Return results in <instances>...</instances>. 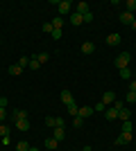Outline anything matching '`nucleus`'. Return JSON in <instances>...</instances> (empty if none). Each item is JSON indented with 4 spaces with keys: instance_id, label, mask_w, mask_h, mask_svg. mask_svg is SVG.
<instances>
[{
    "instance_id": "obj_1",
    "label": "nucleus",
    "mask_w": 136,
    "mask_h": 151,
    "mask_svg": "<svg viewBox=\"0 0 136 151\" xmlns=\"http://www.w3.org/2000/svg\"><path fill=\"white\" fill-rule=\"evenodd\" d=\"M129 52H123V54H118V59H116V68L118 70H123V68H127L129 65Z\"/></svg>"
},
{
    "instance_id": "obj_2",
    "label": "nucleus",
    "mask_w": 136,
    "mask_h": 151,
    "mask_svg": "<svg viewBox=\"0 0 136 151\" xmlns=\"http://www.w3.org/2000/svg\"><path fill=\"white\" fill-rule=\"evenodd\" d=\"M59 16H61V18H64L66 14H71V9H73V2L71 0H59Z\"/></svg>"
},
{
    "instance_id": "obj_3",
    "label": "nucleus",
    "mask_w": 136,
    "mask_h": 151,
    "mask_svg": "<svg viewBox=\"0 0 136 151\" xmlns=\"http://www.w3.org/2000/svg\"><path fill=\"white\" fill-rule=\"evenodd\" d=\"M45 126H50V129L64 126V117H55V115H48V117H45Z\"/></svg>"
},
{
    "instance_id": "obj_4",
    "label": "nucleus",
    "mask_w": 136,
    "mask_h": 151,
    "mask_svg": "<svg viewBox=\"0 0 136 151\" xmlns=\"http://www.w3.org/2000/svg\"><path fill=\"white\" fill-rule=\"evenodd\" d=\"M129 142H132V133H120V135H118V138H116V145H129Z\"/></svg>"
},
{
    "instance_id": "obj_5",
    "label": "nucleus",
    "mask_w": 136,
    "mask_h": 151,
    "mask_svg": "<svg viewBox=\"0 0 136 151\" xmlns=\"http://www.w3.org/2000/svg\"><path fill=\"white\" fill-rule=\"evenodd\" d=\"M104 104V106H107V104H113V101H116V93H111V90H107V93L102 95V99H100Z\"/></svg>"
},
{
    "instance_id": "obj_6",
    "label": "nucleus",
    "mask_w": 136,
    "mask_h": 151,
    "mask_svg": "<svg viewBox=\"0 0 136 151\" xmlns=\"http://www.w3.org/2000/svg\"><path fill=\"white\" fill-rule=\"evenodd\" d=\"M73 7H75V14H79V16H84V14H89V12H91L86 2H77V5H73Z\"/></svg>"
},
{
    "instance_id": "obj_7",
    "label": "nucleus",
    "mask_w": 136,
    "mask_h": 151,
    "mask_svg": "<svg viewBox=\"0 0 136 151\" xmlns=\"http://www.w3.org/2000/svg\"><path fill=\"white\" fill-rule=\"evenodd\" d=\"M52 138L61 142V140L66 138V131H64V126H57V129H52Z\"/></svg>"
},
{
    "instance_id": "obj_8",
    "label": "nucleus",
    "mask_w": 136,
    "mask_h": 151,
    "mask_svg": "<svg viewBox=\"0 0 136 151\" xmlns=\"http://www.w3.org/2000/svg\"><path fill=\"white\" fill-rule=\"evenodd\" d=\"M120 23H123V25H132V23H134V14L123 12V14H120Z\"/></svg>"
},
{
    "instance_id": "obj_9",
    "label": "nucleus",
    "mask_w": 136,
    "mask_h": 151,
    "mask_svg": "<svg viewBox=\"0 0 136 151\" xmlns=\"http://www.w3.org/2000/svg\"><path fill=\"white\" fill-rule=\"evenodd\" d=\"M95 113V111H93V106H79V117H82V120H84V117H89V115H93Z\"/></svg>"
},
{
    "instance_id": "obj_10",
    "label": "nucleus",
    "mask_w": 136,
    "mask_h": 151,
    "mask_svg": "<svg viewBox=\"0 0 136 151\" xmlns=\"http://www.w3.org/2000/svg\"><path fill=\"white\" fill-rule=\"evenodd\" d=\"M120 34H118V32H113V34H109V36H107V45H118L120 43Z\"/></svg>"
},
{
    "instance_id": "obj_11",
    "label": "nucleus",
    "mask_w": 136,
    "mask_h": 151,
    "mask_svg": "<svg viewBox=\"0 0 136 151\" xmlns=\"http://www.w3.org/2000/svg\"><path fill=\"white\" fill-rule=\"evenodd\" d=\"M14 126H16L18 131H30V120H16Z\"/></svg>"
},
{
    "instance_id": "obj_12",
    "label": "nucleus",
    "mask_w": 136,
    "mask_h": 151,
    "mask_svg": "<svg viewBox=\"0 0 136 151\" xmlns=\"http://www.w3.org/2000/svg\"><path fill=\"white\" fill-rule=\"evenodd\" d=\"M57 147H59V140H55L52 135H50V138H45V149H48V151H55Z\"/></svg>"
},
{
    "instance_id": "obj_13",
    "label": "nucleus",
    "mask_w": 136,
    "mask_h": 151,
    "mask_svg": "<svg viewBox=\"0 0 136 151\" xmlns=\"http://www.w3.org/2000/svg\"><path fill=\"white\" fill-rule=\"evenodd\" d=\"M129 117H132V113H129V108H120L118 111V120H123V122H129Z\"/></svg>"
},
{
    "instance_id": "obj_14",
    "label": "nucleus",
    "mask_w": 136,
    "mask_h": 151,
    "mask_svg": "<svg viewBox=\"0 0 136 151\" xmlns=\"http://www.w3.org/2000/svg\"><path fill=\"white\" fill-rule=\"evenodd\" d=\"M61 101H64L66 106H71L73 101H75V97H73V95L68 93V90H61Z\"/></svg>"
},
{
    "instance_id": "obj_15",
    "label": "nucleus",
    "mask_w": 136,
    "mask_h": 151,
    "mask_svg": "<svg viewBox=\"0 0 136 151\" xmlns=\"http://www.w3.org/2000/svg\"><path fill=\"white\" fill-rule=\"evenodd\" d=\"M79 50H82V54H93V52H95V45L86 41V43H82V47H79Z\"/></svg>"
},
{
    "instance_id": "obj_16",
    "label": "nucleus",
    "mask_w": 136,
    "mask_h": 151,
    "mask_svg": "<svg viewBox=\"0 0 136 151\" xmlns=\"http://www.w3.org/2000/svg\"><path fill=\"white\" fill-rule=\"evenodd\" d=\"M104 117H107V120H118V111H116V108H113V106H111V108H107V111H104Z\"/></svg>"
},
{
    "instance_id": "obj_17",
    "label": "nucleus",
    "mask_w": 136,
    "mask_h": 151,
    "mask_svg": "<svg viewBox=\"0 0 136 151\" xmlns=\"http://www.w3.org/2000/svg\"><path fill=\"white\" fill-rule=\"evenodd\" d=\"M71 23H73V25H84V18H82L79 14L73 12V14H71Z\"/></svg>"
},
{
    "instance_id": "obj_18",
    "label": "nucleus",
    "mask_w": 136,
    "mask_h": 151,
    "mask_svg": "<svg viewBox=\"0 0 136 151\" xmlns=\"http://www.w3.org/2000/svg\"><path fill=\"white\" fill-rule=\"evenodd\" d=\"M12 117H14V122H16V120H27V113L18 108V111H14V113H12Z\"/></svg>"
},
{
    "instance_id": "obj_19",
    "label": "nucleus",
    "mask_w": 136,
    "mask_h": 151,
    "mask_svg": "<svg viewBox=\"0 0 136 151\" xmlns=\"http://www.w3.org/2000/svg\"><path fill=\"white\" fill-rule=\"evenodd\" d=\"M125 12H129V14L136 12V0H127L125 2Z\"/></svg>"
},
{
    "instance_id": "obj_20",
    "label": "nucleus",
    "mask_w": 136,
    "mask_h": 151,
    "mask_svg": "<svg viewBox=\"0 0 136 151\" xmlns=\"http://www.w3.org/2000/svg\"><path fill=\"white\" fill-rule=\"evenodd\" d=\"M32 147H30V142H25V140H20L18 145H16V151H30Z\"/></svg>"
},
{
    "instance_id": "obj_21",
    "label": "nucleus",
    "mask_w": 136,
    "mask_h": 151,
    "mask_svg": "<svg viewBox=\"0 0 136 151\" xmlns=\"http://www.w3.org/2000/svg\"><path fill=\"white\" fill-rule=\"evenodd\" d=\"M20 72H23V68H20L18 63H14V65H9V75H14V77H16V75H20Z\"/></svg>"
},
{
    "instance_id": "obj_22",
    "label": "nucleus",
    "mask_w": 136,
    "mask_h": 151,
    "mask_svg": "<svg viewBox=\"0 0 136 151\" xmlns=\"http://www.w3.org/2000/svg\"><path fill=\"white\" fill-rule=\"evenodd\" d=\"M34 59H36V61H39L41 65H43V63L48 61V59H50V54H48V52H41V54H36V57H34Z\"/></svg>"
},
{
    "instance_id": "obj_23",
    "label": "nucleus",
    "mask_w": 136,
    "mask_h": 151,
    "mask_svg": "<svg viewBox=\"0 0 136 151\" xmlns=\"http://www.w3.org/2000/svg\"><path fill=\"white\" fill-rule=\"evenodd\" d=\"M52 27H55V29H61V27H64V18H61V16H57V18L52 20Z\"/></svg>"
},
{
    "instance_id": "obj_24",
    "label": "nucleus",
    "mask_w": 136,
    "mask_h": 151,
    "mask_svg": "<svg viewBox=\"0 0 136 151\" xmlns=\"http://www.w3.org/2000/svg\"><path fill=\"white\" fill-rule=\"evenodd\" d=\"M18 65H20V68H30V57H20L18 59Z\"/></svg>"
},
{
    "instance_id": "obj_25",
    "label": "nucleus",
    "mask_w": 136,
    "mask_h": 151,
    "mask_svg": "<svg viewBox=\"0 0 136 151\" xmlns=\"http://www.w3.org/2000/svg\"><path fill=\"white\" fill-rule=\"evenodd\" d=\"M77 113H79V106L75 104V101H73L71 106H68V115H77Z\"/></svg>"
},
{
    "instance_id": "obj_26",
    "label": "nucleus",
    "mask_w": 136,
    "mask_h": 151,
    "mask_svg": "<svg viewBox=\"0 0 136 151\" xmlns=\"http://www.w3.org/2000/svg\"><path fill=\"white\" fill-rule=\"evenodd\" d=\"M39 68H41V63L36 61V59H34V57H32V59H30V70H32V72H34V70H39Z\"/></svg>"
},
{
    "instance_id": "obj_27",
    "label": "nucleus",
    "mask_w": 136,
    "mask_h": 151,
    "mask_svg": "<svg viewBox=\"0 0 136 151\" xmlns=\"http://www.w3.org/2000/svg\"><path fill=\"white\" fill-rule=\"evenodd\" d=\"M41 29H43L45 34H52V32H55V27H52V23H43V25H41Z\"/></svg>"
},
{
    "instance_id": "obj_28",
    "label": "nucleus",
    "mask_w": 136,
    "mask_h": 151,
    "mask_svg": "<svg viewBox=\"0 0 136 151\" xmlns=\"http://www.w3.org/2000/svg\"><path fill=\"white\" fill-rule=\"evenodd\" d=\"M0 135H2V138H7V135H9V126H5L2 122H0Z\"/></svg>"
},
{
    "instance_id": "obj_29",
    "label": "nucleus",
    "mask_w": 136,
    "mask_h": 151,
    "mask_svg": "<svg viewBox=\"0 0 136 151\" xmlns=\"http://www.w3.org/2000/svg\"><path fill=\"white\" fill-rule=\"evenodd\" d=\"M129 77H132L129 68H123V70H120V79H129Z\"/></svg>"
},
{
    "instance_id": "obj_30",
    "label": "nucleus",
    "mask_w": 136,
    "mask_h": 151,
    "mask_svg": "<svg viewBox=\"0 0 136 151\" xmlns=\"http://www.w3.org/2000/svg\"><path fill=\"white\" fill-rule=\"evenodd\" d=\"M82 117H79V115H75V120H73V126H75V129H79V126H82Z\"/></svg>"
},
{
    "instance_id": "obj_31",
    "label": "nucleus",
    "mask_w": 136,
    "mask_h": 151,
    "mask_svg": "<svg viewBox=\"0 0 136 151\" xmlns=\"http://www.w3.org/2000/svg\"><path fill=\"white\" fill-rule=\"evenodd\" d=\"M125 99H127V101H136V93H134V90H129V93L125 95Z\"/></svg>"
},
{
    "instance_id": "obj_32",
    "label": "nucleus",
    "mask_w": 136,
    "mask_h": 151,
    "mask_svg": "<svg viewBox=\"0 0 136 151\" xmlns=\"http://www.w3.org/2000/svg\"><path fill=\"white\" fill-rule=\"evenodd\" d=\"M93 111H97V113H102V111H107V106H104L102 101H100V104H95V106H93Z\"/></svg>"
},
{
    "instance_id": "obj_33",
    "label": "nucleus",
    "mask_w": 136,
    "mask_h": 151,
    "mask_svg": "<svg viewBox=\"0 0 136 151\" xmlns=\"http://www.w3.org/2000/svg\"><path fill=\"white\" fill-rule=\"evenodd\" d=\"M123 131L125 133H132V122H123Z\"/></svg>"
},
{
    "instance_id": "obj_34",
    "label": "nucleus",
    "mask_w": 136,
    "mask_h": 151,
    "mask_svg": "<svg viewBox=\"0 0 136 151\" xmlns=\"http://www.w3.org/2000/svg\"><path fill=\"white\" fill-rule=\"evenodd\" d=\"M7 117H9V113H7V108H0V122H2V120H7Z\"/></svg>"
},
{
    "instance_id": "obj_35",
    "label": "nucleus",
    "mask_w": 136,
    "mask_h": 151,
    "mask_svg": "<svg viewBox=\"0 0 136 151\" xmlns=\"http://www.w3.org/2000/svg\"><path fill=\"white\" fill-rule=\"evenodd\" d=\"M82 18H84V23H91V20H93V14L89 12V14H84V16H82Z\"/></svg>"
},
{
    "instance_id": "obj_36",
    "label": "nucleus",
    "mask_w": 136,
    "mask_h": 151,
    "mask_svg": "<svg viewBox=\"0 0 136 151\" xmlns=\"http://www.w3.org/2000/svg\"><path fill=\"white\" fill-rule=\"evenodd\" d=\"M52 38H57V41H59V38H61V29H55V32H52Z\"/></svg>"
},
{
    "instance_id": "obj_37",
    "label": "nucleus",
    "mask_w": 136,
    "mask_h": 151,
    "mask_svg": "<svg viewBox=\"0 0 136 151\" xmlns=\"http://www.w3.org/2000/svg\"><path fill=\"white\" fill-rule=\"evenodd\" d=\"M0 108H7V99L5 97H0Z\"/></svg>"
},
{
    "instance_id": "obj_38",
    "label": "nucleus",
    "mask_w": 136,
    "mask_h": 151,
    "mask_svg": "<svg viewBox=\"0 0 136 151\" xmlns=\"http://www.w3.org/2000/svg\"><path fill=\"white\" fill-rule=\"evenodd\" d=\"M129 90H134V93H136V79H132V83H129Z\"/></svg>"
},
{
    "instance_id": "obj_39",
    "label": "nucleus",
    "mask_w": 136,
    "mask_h": 151,
    "mask_svg": "<svg viewBox=\"0 0 136 151\" xmlns=\"http://www.w3.org/2000/svg\"><path fill=\"white\" fill-rule=\"evenodd\" d=\"M132 29H134V32H136V20H134V23H132Z\"/></svg>"
},
{
    "instance_id": "obj_40",
    "label": "nucleus",
    "mask_w": 136,
    "mask_h": 151,
    "mask_svg": "<svg viewBox=\"0 0 136 151\" xmlns=\"http://www.w3.org/2000/svg\"><path fill=\"white\" fill-rule=\"evenodd\" d=\"M30 151H39V149H34V147H32V149H30Z\"/></svg>"
},
{
    "instance_id": "obj_41",
    "label": "nucleus",
    "mask_w": 136,
    "mask_h": 151,
    "mask_svg": "<svg viewBox=\"0 0 136 151\" xmlns=\"http://www.w3.org/2000/svg\"><path fill=\"white\" fill-rule=\"evenodd\" d=\"M79 151H82V149H79Z\"/></svg>"
}]
</instances>
